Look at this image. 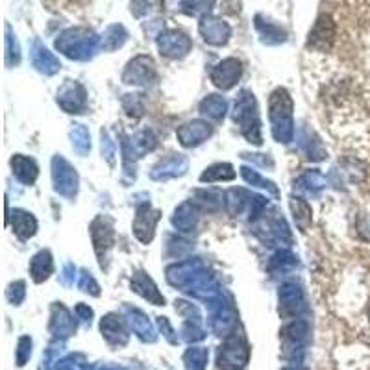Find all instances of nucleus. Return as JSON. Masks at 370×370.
Returning a JSON list of instances; mask_svg holds the SVG:
<instances>
[{
	"mask_svg": "<svg viewBox=\"0 0 370 370\" xmlns=\"http://www.w3.org/2000/svg\"><path fill=\"white\" fill-rule=\"evenodd\" d=\"M182 6H184L187 12L198 13L204 12V10H209V8L213 6V0H184Z\"/></svg>",
	"mask_w": 370,
	"mask_h": 370,
	"instance_id": "nucleus-2",
	"label": "nucleus"
},
{
	"mask_svg": "<svg viewBox=\"0 0 370 370\" xmlns=\"http://www.w3.org/2000/svg\"><path fill=\"white\" fill-rule=\"evenodd\" d=\"M202 34L206 35V39L220 43V41H224L226 35H228V26L220 23V21H217V19H204Z\"/></svg>",
	"mask_w": 370,
	"mask_h": 370,
	"instance_id": "nucleus-1",
	"label": "nucleus"
}]
</instances>
